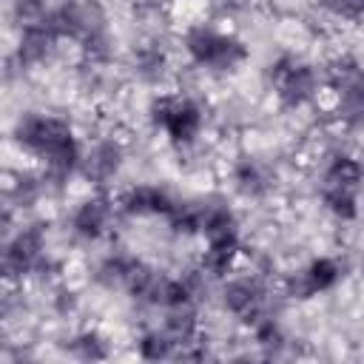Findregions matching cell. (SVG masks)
Instances as JSON below:
<instances>
[{
  "label": "cell",
  "instance_id": "6da1fadb",
  "mask_svg": "<svg viewBox=\"0 0 364 364\" xmlns=\"http://www.w3.org/2000/svg\"><path fill=\"white\" fill-rule=\"evenodd\" d=\"M11 142L40 168L51 196L63 193L68 182L80 176L85 142L71 119L51 111H20L11 125Z\"/></svg>",
  "mask_w": 364,
  "mask_h": 364
},
{
  "label": "cell",
  "instance_id": "7a4b0ae2",
  "mask_svg": "<svg viewBox=\"0 0 364 364\" xmlns=\"http://www.w3.org/2000/svg\"><path fill=\"white\" fill-rule=\"evenodd\" d=\"M0 273L3 282L14 287H23V282L51 287L63 279V262L51 250V228L46 219H20V225L3 236Z\"/></svg>",
  "mask_w": 364,
  "mask_h": 364
},
{
  "label": "cell",
  "instance_id": "3957f363",
  "mask_svg": "<svg viewBox=\"0 0 364 364\" xmlns=\"http://www.w3.org/2000/svg\"><path fill=\"white\" fill-rule=\"evenodd\" d=\"M182 54L188 68H196L208 77H233L250 60V46L225 23V20H193L179 34Z\"/></svg>",
  "mask_w": 364,
  "mask_h": 364
},
{
  "label": "cell",
  "instance_id": "277c9868",
  "mask_svg": "<svg viewBox=\"0 0 364 364\" xmlns=\"http://www.w3.org/2000/svg\"><path fill=\"white\" fill-rule=\"evenodd\" d=\"M145 119L154 134H159L173 151L188 154L202 145L208 131V105L199 94L188 88H165L145 105Z\"/></svg>",
  "mask_w": 364,
  "mask_h": 364
},
{
  "label": "cell",
  "instance_id": "5b68a950",
  "mask_svg": "<svg viewBox=\"0 0 364 364\" xmlns=\"http://www.w3.org/2000/svg\"><path fill=\"white\" fill-rule=\"evenodd\" d=\"M264 82L282 111H307L327 97V68L296 51H282L264 65Z\"/></svg>",
  "mask_w": 364,
  "mask_h": 364
},
{
  "label": "cell",
  "instance_id": "8992f818",
  "mask_svg": "<svg viewBox=\"0 0 364 364\" xmlns=\"http://www.w3.org/2000/svg\"><path fill=\"white\" fill-rule=\"evenodd\" d=\"M327 68V114L336 128L364 131V60L353 51L336 54Z\"/></svg>",
  "mask_w": 364,
  "mask_h": 364
},
{
  "label": "cell",
  "instance_id": "52a82bcc",
  "mask_svg": "<svg viewBox=\"0 0 364 364\" xmlns=\"http://www.w3.org/2000/svg\"><path fill=\"white\" fill-rule=\"evenodd\" d=\"M213 299L219 304V310L225 316H230L233 321L250 327L253 321H259L267 313H279L276 301L284 299L282 290L273 293L270 276L259 273V270H233L230 276H225L222 282H216Z\"/></svg>",
  "mask_w": 364,
  "mask_h": 364
},
{
  "label": "cell",
  "instance_id": "ba28073f",
  "mask_svg": "<svg viewBox=\"0 0 364 364\" xmlns=\"http://www.w3.org/2000/svg\"><path fill=\"white\" fill-rule=\"evenodd\" d=\"M128 165V142L108 125H94L85 134L80 179L88 182L94 191H111V185L122 176Z\"/></svg>",
  "mask_w": 364,
  "mask_h": 364
},
{
  "label": "cell",
  "instance_id": "9c48e42d",
  "mask_svg": "<svg viewBox=\"0 0 364 364\" xmlns=\"http://www.w3.org/2000/svg\"><path fill=\"white\" fill-rule=\"evenodd\" d=\"M119 216V208H117V193L111 196V191H94L80 196L68 213H65V233L71 236V242L77 245H85V247H94L100 242H105L114 230Z\"/></svg>",
  "mask_w": 364,
  "mask_h": 364
},
{
  "label": "cell",
  "instance_id": "30bf717a",
  "mask_svg": "<svg viewBox=\"0 0 364 364\" xmlns=\"http://www.w3.org/2000/svg\"><path fill=\"white\" fill-rule=\"evenodd\" d=\"M344 273H347V264L338 256H330V253L313 256L282 279V296L287 301H310L316 296L333 293L344 282Z\"/></svg>",
  "mask_w": 364,
  "mask_h": 364
},
{
  "label": "cell",
  "instance_id": "8fae6325",
  "mask_svg": "<svg viewBox=\"0 0 364 364\" xmlns=\"http://www.w3.org/2000/svg\"><path fill=\"white\" fill-rule=\"evenodd\" d=\"M225 182L230 193L242 202H267L279 188V171L259 154L242 151L228 162Z\"/></svg>",
  "mask_w": 364,
  "mask_h": 364
},
{
  "label": "cell",
  "instance_id": "7c38bea8",
  "mask_svg": "<svg viewBox=\"0 0 364 364\" xmlns=\"http://www.w3.org/2000/svg\"><path fill=\"white\" fill-rule=\"evenodd\" d=\"M176 193L162 182H131L117 193L122 219H168L176 205Z\"/></svg>",
  "mask_w": 364,
  "mask_h": 364
},
{
  "label": "cell",
  "instance_id": "4fadbf2b",
  "mask_svg": "<svg viewBox=\"0 0 364 364\" xmlns=\"http://www.w3.org/2000/svg\"><path fill=\"white\" fill-rule=\"evenodd\" d=\"M48 17V14H46ZM63 48V40L60 34L48 26V20H40V23H31V26H23L17 28V40H14V48H11V60L20 71H37V68H46L57 60Z\"/></svg>",
  "mask_w": 364,
  "mask_h": 364
},
{
  "label": "cell",
  "instance_id": "5bb4252c",
  "mask_svg": "<svg viewBox=\"0 0 364 364\" xmlns=\"http://www.w3.org/2000/svg\"><path fill=\"white\" fill-rule=\"evenodd\" d=\"M128 74L145 88L165 91V85L173 77V57L165 40H159L156 34L139 40L128 54Z\"/></svg>",
  "mask_w": 364,
  "mask_h": 364
},
{
  "label": "cell",
  "instance_id": "9a60e30c",
  "mask_svg": "<svg viewBox=\"0 0 364 364\" xmlns=\"http://www.w3.org/2000/svg\"><path fill=\"white\" fill-rule=\"evenodd\" d=\"M136 262H139V256L128 253L119 245H111V247H105V250H100L94 256L88 273H91V282L100 290H125V284H128Z\"/></svg>",
  "mask_w": 364,
  "mask_h": 364
},
{
  "label": "cell",
  "instance_id": "2e32d148",
  "mask_svg": "<svg viewBox=\"0 0 364 364\" xmlns=\"http://www.w3.org/2000/svg\"><path fill=\"white\" fill-rule=\"evenodd\" d=\"M316 196H318L321 210L338 225H355L364 213V191L361 188L316 182Z\"/></svg>",
  "mask_w": 364,
  "mask_h": 364
},
{
  "label": "cell",
  "instance_id": "e0dca14e",
  "mask_svg": "<svg viewBox=\"0 0 364 364\" xmlns=\"http://www.w3.org/2000/svg\"><path fill=\"white\" fill-rule=\"evenodd\" d=\"M48 193V185L40 173V168H20L14 173H9L6 179V205L14 208L17 213H28L34 210Z\"/></svg>",
  "mask_w": 364,
  "mask_h": 364
},
{
  "label": "cell",
  "instance_id": "ac0fdd59",
  "mask_svg": "<svg viewBox=\"0 0 364 364\" xmlns=\"http://www.w3.org/2000/svg\"><path fill=\"white\" fill-rule=\"evenodd\" d=\"M134 353L142 361H171V358H179V341L162 324H148L136 333Z\"/></svg>",
  "mask_w": 364,
  "mask_h": 364
},
{
  "label": "cell",
  "instance_id": "d6986e66",
  "mask_svg": "<svg viewBox=\"0 0 364 364\" xmlns=\"http://www.w3.org/2000/svg\"><path fill=\"white\" fill-rule=\"evenodd\" d=\"M65 350H68V355L77 358V361H108L111 353H114L111 338H108L100 327H94V324L74 330V333L65 338Z\"/></svg>",
  "mask_w": 364,
  "mask_h": 364
},
{
  "label": "cell",
  "instance_id": "ffe728a7",
  "mask_svg": "<svg viewBox=\"0 0 364 364\" xmlns=\"http://www.w3.org/2000/svg\"><path fill=\"white\" fill-rule=\"evenodd\" d=\"M247 330H250V338H253V344L259 347L262 355H267V358L284 355V350H287V344H290V336H287V330H284L279 313L262 316V318L253 321Z\"/></svg>",
  "mask_w": 364,
  "mask_h": 364
},
{
  "label": "cell",
  "instance_id": "44dd1931",
  "mask_svg": "<svg viewBox=\"0 0 364 364\" xmlns=\"http://www.w3.org/2000/svg\"><path fill=\"white\" fill-rule=\"evenodd\" d=\"M48 293H51L48 296V307H51V313L57 318H74L77 316V310H80V290L74 284L60 279V282H54L48 287Z\"/></svg>",
  "mask_w": 364,
  "mask_h": 364
},
{
  "label": "cell",
  "instance_id": "7402d4cb",
  "mask_svg": "<svg viewBox=\"0 0 364 364\" xmlns=\"http://www.w3.org/2000/svg\"><path fill=\"white\" fill-rule=\"evenodd\" d=\"M51 6H54L51 0H9V14L17 23V28H23V26H31V23L46 20V14L51 11Z\"/></svg>",
  "mask_w": 364,
  "mask_h": 364
},
{
  "label": "cell",
  "instance_id": "603a6c76",
  "mask_svg": "<svg viewBox=\"0 0 364 364\" xmlns=\"http://www.w3.org/2000/svg\"><path fill=\"white\" fill-rule=\"evenodd\" d=\"M316 3L330 20H341V23L364 20V0H316Z\"/></svg>",
  "mask_w": 364,
  "mask_h": 364
},
{
  "label": "cell",
  "instance_id": "cb8c5ba5",
  "mask_svg": "<svg viewBox=\"0 0 364 364\" xmlns=\"http://www.w3.org/2000/svg\"><path fill=\"white\" fill-rule=\"evenodd\" d=\"M358 156H361V165H364V151H361V154H358Z\"/></svg>",
  "mask_w": 364,
  "mask_h": 364
},
{
  "label": "cell",
  "instance_id": "d4e9b609",
  "mask_svg": "<svg viewBox=\"0 0 364 364\" xmlns=\"http://www.w3.org/2000/svg\"><path fill=\"white\" fill-rule=\"evenodd\" d=\"M182 3H188V0H182Z\"/></svg>",
  "mask_w": 364,
  "mask_h": 364
}]
</instances>
